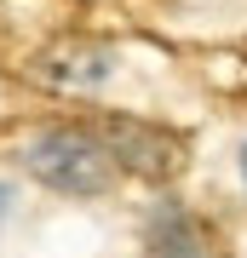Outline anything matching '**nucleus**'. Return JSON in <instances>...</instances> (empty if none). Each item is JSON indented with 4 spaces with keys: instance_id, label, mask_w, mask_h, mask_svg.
<instances>
[{
    "instance_id": "nucleus-4",
    "label": "nucleus",
    "mask_w": 247,
    "mask_h": 258,
    "mask_svg": "<svg viewBox=\"0 0 247 258\" xmlns=\"http://www.w3.org/2000/svg\"><path fill=\"white\" fill-rule=\"evenodd\" d=\"M150 247L156 258H207V235L178 201H161L150 212Z\"/></svg>"
},
{
    "instance_id": "nucleus-5",
    "label": "nucleus",
    "mask_w": 247,
    "mask_h": 258,
    "mask_svg": "<svg viewBox=\"0 0 247 258\" xmlns=\"http://www.w3.org/2000/svg\"><path fill=\"white\" fill-rule=\"evenodd\" d=\"M241 178H247V144H241Z\"/></svg>"
},
{
    "instance_id": "nucleus-1",
    "label": "nucleus",
    "mask_w": 247,
    "mask_h": 258,
    "mask_svg": "<svg viewBox=\"0 0 247 258\" xmlns=\"http://www.w3.org/2000/svg\"><path fill=\"white\" fill-rule=\"evenodd\" d=\"M23 166L46 189H64V195H104L115 184V155L92 138V132H75V126L40 132V138L23 149Z\"/></svg>"
},
{
    "instance_id": "nucleus-2",
    "label": "nucleus",
    "mask_w": 247,
    "mask_h": 258,
    "mask_svg": "<svg viewBox=\"0 0 247 258\" xmlns=\"http://www.w3.org/2000/svg\"><path fill=\"white\" fill-rule=\"evenodd\" d=\"M92 138L110 149L127 172H138V178H173L178 166H184V138L150 126V120L110 115V120H98V132H92Z\"/></svg>"
},
{
    "instance_id": "nucleus-3",
    "label": "nucleus",
    "mask_w": 247,
    "mask_h": 258,
    "mask_svg": "<svg viewBox=\"0 0 247 258\" xmlns=\"http://www.w3.org/2000/svg\"><path fill=\"white\" fill-rule=\"evenodd\" d=\"M35 75L52 81V86H81V92H92V86H104L115 75V57H110V46H92V40H64V46L40 52Z\"/></svg>"
}]
</instances>
